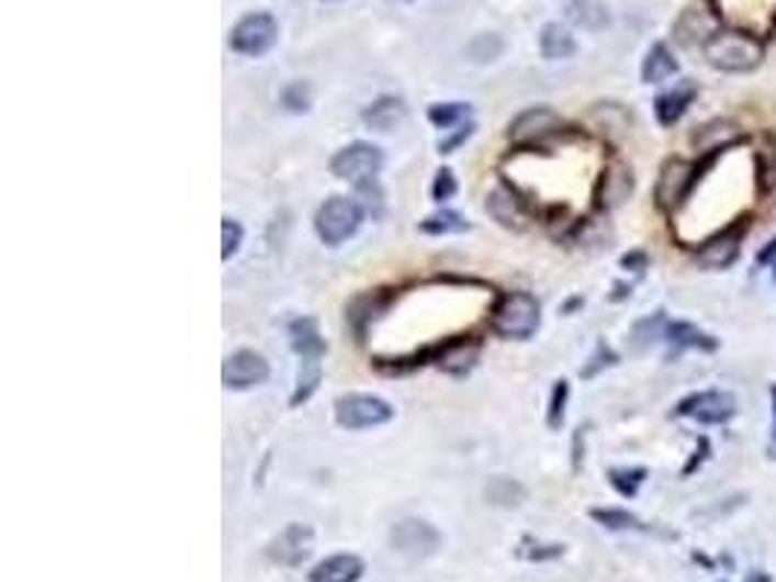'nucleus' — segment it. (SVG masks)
I'll use <instances>...</instances> for the list:
<instances>
[{"label":"nucleus","mask_w":776,"mask_h":582,"mask_svg":"<svg viewBox=\"0 0 776 582\" xmlns=\"http://www.w3.org/2000/svg\"><path fill=\"white\" fill-rule=\"evenodd\" d=\"M704 56L721 74H751L762 65L765 47L744 30H716L710 42L704 44Z\"/></svg>","instance_id":"obj_1"},{"label":"nucleus","mask_w":776,"mask_h":582,"mask_svg":"<svg viewBox=\"0 0 776 582\" xmlns=\"http://www.w3.org/2000/svg\"><path fill=\"white\" fill-rule=\"evenodd\" d=\"M541 326V306L527 291H506L492 312V329L509 342H527Z\"/></svg>","instance_id":"obj_2"},{"label":"nucleus","mask_w":776,"mask_h":582,"mask_svg":"<svg viewBox=\"0 0 776 582\" xmlns=\"http://www.w3.org/2000/svg\"><path fill=\"white\" fill-rule=\"evenodd\" d=\"M704 169H707V160H695V164L684 158L666 160L661 167V175H657V183H654V204H657V210L672 216L675 210L684 208Z\"/></svg>","instance_id":"obj_3"},{"label":"nucleus","mask_w":776,"mask_h":582,"mask_svg":"<svg viewBox=\"0 0 776 582\" xmlns=\"http://www.w3.org/2000/svg\"><path fill=\"white\" fill-rule=\"evenodd\" d=\"M363 210L358 201L347 199V195H331L320 204L317 216H314V231L326 245H340L349 236H356L361 227Z\"/></svg>","instance_id":"obj_4"},{"label":"nucleus","mask_w":776,"mask_h":582,"mask_svg":"<svg viewBox=\"0 0 776 582\" xmlns=\"http://www.w3.org/2000/svg\"><path fill=\"white\" fill-rule=\"evenodd\" d=\"M335 419H338L340 428L361 432V428H375V425L390 423L393 407L381 396H372V393H349V396H340L335 402Z\"/></svg>","instance_id":"obj_5"},{"label":"nucleus","mask_w":776,"mask_h":582,"mask_svg":"<svg viewBox=\"0 0 776 582\" xmlns=\"http://www.w3.org/2000/svg\"><path fill=\"white\" fill-rule=\"evenodd\" d=\"M567 132V123L562 116L555 114L553 109H529L524 114H518L509 125V141L515 146H541V143L553 141V137H562Z\"/></svg>","instance_id":"obj_6"},{"label":"nucleus","mask_w":776,"mask_h":582,"mask_svg":"<svg viewBox=\"0 0 776 582\" xmlns=\"http://www.w3.org/2000/svg\"><path fill=\"white\" fill-rule=\"evenodd\" d=\"M331 175L340 181H370L384 167V152L372 143H349L331 158Z\"/></svg>","instance_id":"obj_7"},{"label":"nucleus","mask_w":776,"mask_h":582,"mask_svg":"<svg viewBox=\"0 0 776 582\" xmlns=\"http://www.w3.org/2000/svg\"><path fill=\"white\" fill-rule=\"evenodd\" d=\"M277 44V21L268 12H250L230 30V47L241 56H265Z\"/></svg>","instance_id":"obj_8"},{"label":"nucleus","mask_w":776,"mask_h":582,"mask_svg":"<svg viewBox=\"0 0 776 582\" xmlns=\"http://www.w3.org/2000/svg\"><path fill=\"white\" fill-rule=\"evenodd\" d=\"M390 541H393V550H398L402 557L425 559L430 553H437L442 536H439L437 527H430L421 518H405L390 530Z\"/></svg>","instance_id":"obj_9"},{"label":"nucleus","mask_w":776,"mask_h":582,"mask_svg":"<svg viewBox=\"0 0 776 582\" xmlns=\"http://www.w3.org/2000/svg\"><path fill=\"white\" fill-rule=\"evenodd\" d=\"M268 376H271V365L254 349L233 352L222 367V382L227 391H250V388L268 382Z\"/></svg>","instance_id":"obj_10"},{"label":"nucleus","mask_w":776,"mask_h":582,"mask_svg":"<svg viewBox=\"0 0 776 582\" xmlns=\"http://www.w3.org/2000/svg\"><path fill=\"white\" fill-rule=\"evenodd\" d=\"M677 416H693L704 425H721L735 414V396L724 391H704L686 396L681 405L675 407Z\"/></svg>","instance_id":"obj_11"},{"label":"nucleus","mask_w":776,"mask_h":582,"mask_svg":"<svg viewBox=\"0 0 776 582\" xmlns=\"http://www.w3.org/2000/svg\"><path fill=\"white\" fill-rule=\"evenodd\" d=\"M742 225H733L724 227V231L716 233V236H710L701 248L695 250L698 266L710 268V271H721V268L733 266L735 259H739V250H742Z\"/></svg>","instance_id":"obj_12"},{"label":"nucleus","mask_w":776,"mask_h":582,"mask_svg":"<svg viewBox=\"0 0 776 582\" xmlns=\"http://www.w3.org/2000/svg\"><path fill=\"white\" fill-rule=\"evenodd\" d=\"M744 141H747V137H744V132L735 123H730V120H710V123L701 125V128L695 132L693 146L695 152H701L707 158H716V155L733 149V146H739V143Z\"/></svg>","instance_id":"obj_13"},{"label":"nucleus","mask_w":776,"mask_h":582,"mask_svg":"<svg viewBox=\"0 0 776 582\" xmlns=\"http://www.w3.org/2000/svg\"><path fill=\"white\" fill-rule=\"evenodd\" d=\"M486 210L497 225L509 227V231H520V227L527 225V208H524V199H520L509 183H497L495 190L488 192Z\"/></svg>","instance_id":"obj_14"},{"label":"nucleus","mask_w":776,"mask_h":582,"mask_svg":"<svg viewBox=\"0 0 776 582\" xmlns=\"http://www.w3.org/2000/svg\"><path fill=\"white\" fill-rule=\"evenodd\" d=\"M314 545V533L303 524H289L285 530L273 539L271 559L280 566H300L303 559H308Z\"/></svg>","instance_id":"obj_15"},{"label":"nucleus","mask_w":776,"mask_h":582,"mask_svg":"<svg viewBox=\"0 0 776 582\" xmlns=\"http://www.w3.org/2000/svg\"><path fill=\"white\" fill-rule=\"evenodd\" d=\"M695 97H698V85H695L693 79H681L675 88H670V91L661 93V97L654 100V116H657V123H661L663 128L675 125L677 120L686 114V109L693 105Z\"/></svg>","instance_id":"obj_16"},{"label":"nucleus","mask_w":776,"mask_h":582,"mask_svg":"<svg viewBox=\"0 0 776 582\" xmlns=\"http://www.w3.org/2000/svg\"><path fill=\"white\" fill-rule=\"evenodd\" d=\"M631 192H634V175H631V169H628L626 164L614 160L611 167L603 172V181H599V190H596L599 204H603L605 210L620 208V204H626Z\"/></svg>","instance_id":"obj_17"},{"label":"nucleus","mask_w":776,"mask_h":582,"mask_svg":"<svg viewBox=\"0 0 776 582\" xmlns=\"http://www.w3.org/2000/svg\"><path fill=\"white\" fill-rule=\"evenodd\" d=\"M363 577V562L352 553L323 559L320 566L308 574V582H358Z\"/></svg>","instance_id":"obj_18"},{"label":"nucleus","mask_w":776,"mask_h":582,"mask_svg":"<svg viewBox=\"0 0 776 582\" xmlns=\"http://www.w3.org/2000/svg\"><path fill=\"white\" fill-rule=\"evenodd\" d=\"M291 347L297 352V358H323L326 356V342H323L320 326L314 317H297L289 326Z\"/></svg>","instance_id":"obj_19"},{"label":"nucleus","mask_w":776,"mask_h":582,"mask_svg":"<svg viewBox=\"0 0 776 582\" xmlns=\"http://www.w3.org/2000/svg\"><path fill=\"white\" fill-rule=\"evenodd\" d=\"M477 342H471V338H451V342L439 347L434 358L446 373H465L477 361Z\"/></svg>","instance_id":"obj_20"},{"label":"nucleus","mask_w":776,"mask_h":582,"mask_svg":"<svg viewBox=\"0 0 776 582\" xmlns=\"http://www.w3.org/2000/svg\"><path fill=\"white\" fill-rule=\"evenodd\" d=\"M538 44H541V56L550 58V61L570 58L576 53V38L564 24H547L541 30V42Z\"/></svg>","instance_id":"obj_21"},{"label":"nucleus","mask_w":776,"mask_h":582,"mask_svg":"<svg viewBox=\"0 0 776 582\" xmlns=\"http://www.w3.org/2000/svg\"><path fill=\"white\" fill-rule=\"evenodd\" d=\"M384 303H387V298H384V294H379V291H372V294H361V298L352 300V306L347 309V321H349V326L356 329L358 342H363V329H367V324H370L372 317H379V312L384 309Z\"/></svg>","instance_id":"obj_22"},{"label":"nucleus","mask_w":776,"mask_h":582,"mask_svg":"<svg viewBox=\"0 0 776 582\" xmlns=\"http://www.w3.org/2000/svg\"><path fill=\"white\" fill-rule=\"evenodd\" d=\"M405 102L396 100V97H381L375 105L363 111V120H367L372 128H379V132H390V128H396V123L405 120Z\"/></svg>","instance_id":"obj_23"},{"label":"nucleus","mask_w":776,"mask_h":582,"mask_svg":"<svg viewBox=\"0 0 776 582\" xmlns=\"http://www.w3.org/2000/svg\"><path fill=\"white\" fill-rule=\"evenodd\" d=\"M675 74H677V58L672 56L670 47H666V44H654L643 61V82L649 85L666 82V79Z\"/></svg>","instance_id":"obj_24"},{"label":"nucleus","mask_w":776,"mask_h":582,"mask_svg":"<svg viewBox=\"0 0 776 582\" xmlns=\"http://www.w3.org/2000/svg\"><path fill=\"white\" fill-rule=\"evenodd\" d=\"M567 12L585 30H605V26L611 24V12L599 0H573Z\"/></svg>","instance_id":"obj_25"},{"label":"nucleus","mask_w":776,"mask_h":582,"mask_svg":"<svg viewBox=\"0 0 776 582\" xmlns=\"http://www.w3.org/2000/svg\"><path fill=\"white\" fill-rule=\"evenodd\" d=\"M663 338H666L672 347L681 349H716V342H712L710 335H704L701 329H695L693 324H666Z\"/></svg>","instance_id":"obj_26"},{"label":"nucleus","mask_w":776,"mask_h":582,"mask_svg":"<svg viewBox=\"0 0 776 582\" xmlns=\"http://www.w3.org/2000/svg\"><path fill=\"white\" fill-rule=\"evenodd\" d=\"M469 114H471L469 102H437V105H430L428 109V120L437 125V128H442V132L463 125L465 120H469Z\"/></svg>","instance_id":"obj_27"},{"label":"nucleus","mask_w":776,"mask_h":582,"mask_svg":"<svg viewBox=\"0 0 776 582\" xmlns=\"http://www.w3.org/2000/svg\"><path fill=\"white\" fill-rule=\"evenodd\" d=\"M469 222H465L460 213L454 210H439L434 216H428L425 222H419V231L428 233V236H446V233H465L469 231Z\"/></svg>","instance_id":"obj_28"},{"label":"nucleus","mask_w":776,"mask_h":582,"mask_svg":"<svg viewBox=\"0 0 776 582\" xmlns=\"http://www.w3.org/2000/svg\"><path fill=\"white\" fill-rule=\"evenodd\" d=\"M591 516L603 527H611V530H643V522L626 510H591Z\"/></svg>","instance_id":"obj_29"},{"label":"nucleus","mask_w":776,"mask_h":582,"mask_svg":"<svg viewBox=\"0 0 776 582\" xmlns=\"http://www.w3.org/2000/svg\"><path fill=\"white\" fill-rule=\"evenodd\" d=\"M666 317H663V312H657V315L645 317V321H640V324L634 326V342L640 344V347H645V344H654L657 338H663V333H666Z\"/></svg>","instance_id":"obj_30"},{"label":"nucleus","mask_w":776,"mask_h":582,"mask_svg":"<svg viewBox=\"0 0 776 582\" xmlns=\"http://www.w3.org/2000/svg\"><path fill=\"white\" fill-rule=\"evenodd\" d=\"M486 495L492 499V504H504V507H515V504H520V499H524V490H520L518 483L506 481V478H497L492 486L486 490Z\"/></svg>","instance_id":"obj_31"},{"label":"nucleus","mask_w":776,"mask_h":582,"mask_svg":"<svg viewBox=\"0 0 776 582\" xmlns=\"http://www.w3.org/2000/svg\"><path fill=\"white\" fill-rule=\"evenodd\" d=\"M756 178H760L762 192L776 190V146L774 149H760V155H756Z\"/></svg>","instance_id":"obj_32"},{"label":"nucleus","mask_w":776,"mask_h":582,"mask_svg":"<svg viewBox=\"0 0 776 582\" xmlns=\"http://www.w3.org/2000/svg\"><path fill=\"white\" fill-rule=\"evenodd\" d=\"M570 384L564 379H559L553 388V400H550V411H547V425L550 428H562L564 423V405H567Z\"/></svg>","instance_id":"obj_33"},{"label":"nucleus","mask_w":776,"mask_h":582,"mask_svg":"<svg viewBox=\"0 0 776 582\" xmlns=\"http://www.w3.org/2000/svg\"><path fill=\"white\" fill-rule=\"evenodd\" d=\"M241 239H245V231H241L239 222H233V219H222V259L227 262V259L236 254V250L241 248Z\"/></svg>","instance_id":"obj_34"},{"label":"nucleus","mask_w":776,"mask_h":582,"mask_svg":"<svg viewBox=\"0 0 776 582\" xmlns=\"http://www.w3.org/2000/svg\"><path fill=\"white\" fill-rule=\"evenodd\" d=\"M308 102H312V93H308L306 82H291L285 91H282V105L294 114L300 111H308Z\"/></svg>","instance_id":"obj_35"},{"label":"nucleus","mask_w":776,"mask_h":582,"mask_svg":"<svg viewBox=\"0 0 776 582\" xmlns=\"http://www.w3.org/2000/svg\"><path fill=\"white\" fill-rule=\"evenodd\" d=\"M501 51H504V42H501L497 35H477L469 47V53L477 58V61H492V58L501 56Z\"/></svg>","instance_id":"obj_36"},{"label":"nucleus","mask_w":776,"mask_h":582,"mask_svg":"<svg viewBox=\"0 0 776 582\" xmlns=\"http://www.w3.org/2000/svg\"><path fill=\"white\" fill-rule=\"evenodd\" d=\"M608 478H611V483L622 492V495H634L637 486L643 483L645 469H611Z\"/></svg>","instance_id":"obj_37"},{"label":"nucleus","mask_w":776,"mask_h":582,"mask_svg":"<svg viewBox=\"0 0 776 582\" xmlns=\"http://www.w3.org/2000/svg\"><path fill=\"white\" fill-rule=\"evenodd\" d=\"M457 178H454V172L451 169H439L437 172V181H434V187H430V195H434V201H448V199H454L457 195Z\"/></svg>","instance_id":"obj_38"},{"label":"nucleus","mask_w":776,"mask_h":582,"mask_svg":"<svg viewBox=\"0 0 776 582\" xmlns=\"http://www.w3.org/2000/svg\"><path fill=\"white\" fill-rule=\"evenodd\" d=\"M471 134H474V123L457 125V132L451 134V137H442V141H439V155H451L454 149H460Z\"/></svg>","instance_id":"obj_39"},{"label":"nucleus","mask_w":776,"mask_h":582,"mask_svg":"<svg viewBox=\"0 0 776 582\" xmlns=\"http://www.w3.org/2000/svg\"><path fill=\"white\" fill-rule=\"evenodd\" d=\"M614 361H617V356H614L611 349H608V347H599V352H596V356H594V365H587L585 370H582V376H585V379H591V376H596V373H599V370H603V367L614 365Z\"/></svg>","instance_id":"obj_40"},{"label":"nucleus","mask_w":776,"mask_h":582,"mask_svg":"<svg viewBox=\"0 0 776 582\" xmlns=\"http://www.w3.org/2000/svg\"><path fill=\"white\" fill-rule=\"evenodd\" d=\"M645 262H649V259H645L643 250H631V254H626V257H622V268H631V271H640V268H645Z\"/></svg>","instance_id":"obj_41"},{"label":"nucleus","mask_w":776,"mask_h":582,"mask_svg":"<svg viewBox=\"0 0 776 582\" xmlns=\"http://www.w3.org/2000/svg\"><path fill=\"white\" fill-rule=\"evenodd\" d=\"M771 402H774V428H771V443H768V455L776 458V384L771 388Z\"/></svg>","instance_id":"obj_42"},{"label":"nucleus","mask_w":776,"mask_h":582,"mask_svg":"<svg viewBox=\"0 0 776 582\" xmlns=\"http://www.w3.org/2000/svg\"><path fill=\"white\" fill-rule=\"evenodd\" d=\"M744 582H768V577H762V574H753V577H747Z\"/></svg>","instance_id":"obj_43"},{"label":"nucleus","mask_w":776,"mask_h":582,"mask_svg":"<svg viewBox=\"0 0 776 582\" xmlns=\"http://www.w3.org/2000/svg\"><path fill=\"white\" fill-rule=\"evenodd\" d=\"M774 275H776V266H774Z\"/></svg>","instance_id":"obj_44"}]
</instances>
